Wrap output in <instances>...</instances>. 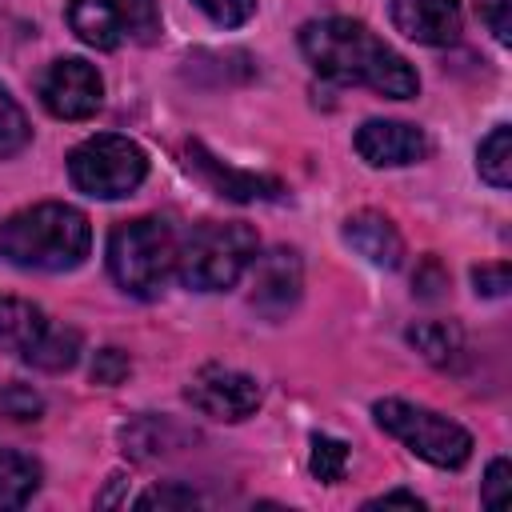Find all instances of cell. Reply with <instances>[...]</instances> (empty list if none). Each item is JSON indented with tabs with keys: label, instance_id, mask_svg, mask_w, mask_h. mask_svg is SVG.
I'll use <instances>...</instances> for the list:
<instances>
[{
	"label": "cell",
	"instance_id": "cell-1",
	"mask_svg": "<svg viewBox=\"0 0 512 512\" xmlns=\"http://www.w3.org/2000/svg\"><path fill=\"white\" fill-rule=\"evenodd\" d=\"M300 52L312 72L336 84H364L388 100H412L420 92L416 68L392 52L368 24L352 16H328L300 28Z\"/></svg>",
	"mask_w": 512,
	"mask_h": 512
},
{
	"label": "cell",
	"instance_id": "cell-2",
	"mask_svg": "<svg viewBox=\"0 0 512 512\" xmlns=\"http://www.w3.org/2000/svg\"><path fill=\"white\" fill-rule=\"evenodd\" d=\"M92 248V228L88 216L72 204L44 200L24 212H16L8 224H0V256L36 268V272H68L84 264Z\"/></svg>",
	"mask_w": 512,
	"mask_h": 512
},
{
	"label": "cell",
	"instance_id": "cell-3",
	"mask_svg": "<svg viewBox=\"0 0 512 512\" xmlns=\"http://www.w3.org/2000/svg\"><path fill=\"white\" fill-rule=\"evenodd\" d=\"M256 232L240 220H204L176 248V276L192 292H224L232 288L256 260Z\"/></svg>",
	"mask_w": 512,
	"mask_h": 512
},
{
	"label": "cell",
	"instance_id": "cell-4",
	"mask_svg": "<svg viewBox=\"0 0 512 512\" xmlns=\"http://www.w3.org/2000/svg\"><path fill=\"white\" fill-rule=\"evenodd\" d=\"M108 272L128 296H140V300L160 296L168 276L176 272L172 228L164 220H156V216L124 220L108 236Z\"/></svg>",
	"mask_w": 512,
	"mask_h": 512
},
{
	"label": "cell",
	"instance_id": "cell-5",
	"mask_svg": "<svg viewBox=\"0 0 512 512\" xmlns=\"http://www.w3.org/2000/svg\"><path fill=\"white\" fill-rule=\"evenodd\" d=\"M372 416L376 424L396 436L412 456L436 464V468H460L468 456H472V432L424 404H412V400H376L372 404Z\"/></svg>",
	"mask_w": 512,
	"mask_h": 512
},
{
	"label": "cell",
	"instance_id": "cell-6",
	"mask_svg": "<svg viewBox=\"0 0 512 512\" xmlns=\"http://www.w3.org/2000/svg\"><path fill=\"white\" fill-rule=\"evenodd\" d=\"M68 176L80 192H88L96 200H120L144 184L148 156L136 140L116 136V132H100V136H88L84 144H76L68 152Z\"/></svg>",
	"mask_w": 512,
	"mask_h": 512
},
{
	"label": "cell",
	"instance_id": "cell-7",
	"mask_svg": "<svg viewBox=\"0 0 512 512\" xmlns=\"http://www.w3.org/2000/svg\"><path fill=\"white\" fill-rule=\"evenodd\" d=\"M40 104L56 116V120H88L96 116V108L104 104V80L96 72V64L80 60V56H64L52 60L36 84Z\"/></svg>",
	"mask_w": 512,
	"mask_h": 512
},
{
	"label": "cell",
	"instance_id": "cell-8",
	"mask_svg": "<svg viewBox=\"0 0 512 512\" xmlns=\"http://www.w3.org/2000/svg\"><path fill=\"white\" fill-rule=\"evenodd\" d=\"M188 404L212 420H244L260 408V384L256 376L240 372V368H228V364H204L200 372H192L188 388H184Z\"/></svg>",
	"mask_w": 512,
	"mask_h": 512
},
{
	"label": "cell",
	"instance_id": "cell-9",
	"mask_svg": "<svg viewBox=\"0 0 512 512\" xmlns=\"http://www.w3.org/2000/svg\"><path fill=\"white\" fill-rule=\"evenodd\" d=\"M356 152L372 168H404L428 156V136L404 120H364L356 128Z\"/></svg>",
	"mask_w": 512,
	"mask_h": 512
},
{
	"label": "cell",
	"instance_id": "cell-10",
	"mask_svg": "<svg viewBox=\"0 0 512 512\" xmlns=\"http://www.w3.org/2000/svg\"><path fill=\"white\" fill-rule=\"evenodd\" d=\"M300 288H304V272L292 248H276L252 260V304L264 316H284L300 300Z\"/></svg>",
	"mask_w": 512,
	"mask_h": 512
},
{
	"label": "cell",
	"instance_id": "cell-11",
	"mask_svg": "<svg viewBox=\"0 0 512 512\" xmlns=\"http://www.w3.org/2000/svg\"><path fill=\"white\" fill-rule=\"evenodd\" d=\"M392 24L416 44H452L464 28L460 0H392Z\"/></svg>",
	"mask_w": 512,
	"mask_h": 512
},
{
	"label": "cell",
	"instance_id": "cell-12",
	"mask_svg": "<svg viewBox=\"0 0 512 512\" xmlns=\"http://www.w3.org/2000/svg\"><path fill=\"white\" fill-rule=\"evenodd\" d=\"M188 156H192V168H196L220 196H228V200H244V204H248V200H276V196H284V184H280V180L256 176V172H236V168L220 164L216 156H208L204 144H192Z\"/></svg>",
	"mask_w": 512,
	"mask_h": 512
},
{
	"label": "cell",
	"instance_id": "cell-13",
	"mask_svg": "<svg viewBox=\"0 0 512 512\" xmlns=\"http://www.w3.org/2000/svg\"><path fill=\"white\" fill-rule=\"evenodd\" d=\"M344 240L376 268H396L404 256V240H400L396 224L380 212H352L344 220Z\"/></svg>",
	"mask_w": 512,
	"mask_h": 512
},
{
	"label": "cell",
	"instance_id": "cell-14",
	"mask_svg": "<svg viewBox=\"0 0 512 512\" xmlns=\"http://www.w3.org/2000/svg\"><path fill=\"white\" fill-rule=\"evenodd\" d=\"M44 332H48L44 308H36L32 300H20V296H0V352L28 356Z\"/></svg>",
	"mask_w": 512,
	"mask_h": 512
},
{
	"label": "cell",
	"instance_id": "cell-15",
	"mask_svg": "<svg viewBox=\"0 0 512 512\" xmlns=\"http://www.w3.org/2000/svg\"><path fill=\"white\" fill-rule=\"evenodd\" d=\"M68 24L88 48H100V52H108L124 40V28H120V16H116L112 0H72L68 4Z\"/></svg>",
	"mask_w": 512,
	"mask_h": 512
},
{
	"label": "cell",
	"instance_id": "cell-16",
	"mask_svg": "<svg viewBox=\"0 0 512 512\" xmlns=\"http://www.w3.org/2000/svg\"><path fill=\"white\" fill-rule=\"evenodd\" d=\"M408 340L424 360H432L440 368H452L464 356V332L452 320H424V324L408 328Z\"/></svg>",
	"mask_w": 512,
	"mask_h": 512
},
{
	"label": "cell",
	"instance_id": "cell-17",
	"mask_svg": "<svg viewBox=\"0 0 512 512\" xmlns=\"http://www.w3.org/2000/svg\"><path fill=\"white\" fill-rule=\"evenodd\" d=\"M40 488V464L16 448H0V508H20Z\"/></svg>",
	"mask_w": 512,
	"mask_h": 512
},
{
	"label": "cell",
	"instance_id": "cell-18",
	"mask_svg": "<svg viewBox=\"0 0 512 512\" xmlns=\"http://www.w3.org/2000/svg\"><path fill=\"white\" fill-rule=\"evenodd\" d=\"M476 168H480V180H488V184L500 188V192L512 184V128H508V124H496V128L480 140Z\"/></svg>",
	"mask_w": 512,
	"mask_h": 512
},
{
	"label": "cell",
	"instance_id": "cell-19",
	"mask_svg": "<svg viewBox=\"0 0 512 512\" xmlns=\"http://www.w3.org/2000/svg\"><path fill=\"white\" fill-rule=\"evenodd\" d=\"M76 352H80V332L76 328H52L48 324V332L40 336V344L24 360L36 364V368H44V372H64V368L76 364Z\"/></svg>",
	"mask_w": 512,
	"mask_h": 512
},
{
	"label": "cell",
	"instance_id": "cell-20",
	"mask_svg": "<svg viewBox=\"0 0 512 512\" xmlns=\"http://www.w3.org/2000/svg\"><path fill=\"white\" fill-rule=\"evenodd\" d=\"M120 28L136 44H152L160 36V4L156 0H112Z\"/></svg>",
	"mask_w": 512,
	"mask_h": 512
},
{
	"label": "cell",
	"instance_id": "cell-21",
	"mask_svg": "<svg viewBox=\"0 0 512 512\" xmlns=\"http://www.w3.org/2000/svg\"><path fill=\"white\" fill-rule=\"evenodd\" d=\"M32 140V124L24 116V108L8 96V88L0 84V160L4 156H16L24 144Z\"/></svg>",
	"mask_w": 512,
	"mask_h": 512
},
{
	"label": "cell",
	"instance_id": "cell-22",
	"mask_svg": "<svg viewBox=\"0 0 512 512\" xmlns=\"http://www.w3.org/2000/svg\"><path fill=\"white\" fill-rule=\"evenodd\" d=\"M308 468H312V476L324 480V484L344 480V468H348V444L336 440V436H312Z\"/></svg>",
	"mask_w": 512,
	"mask_h": 512
},
{
	"label": "cell",
	"instance_id": "cell-23",
	"mask_svg": "<svg viewBox=\"0 0 512 512\" xmlns=\"http://www.w3.org/2000/svg\"><path fill=\"white\" fill-rule=\"evenodd\" d=\"M212 24H220V28H240L244 20H252V12H256V0H192Z\"/></svg>",
	"mask_w": 512,
	"mask_h": 512
},
{
	"label": "cell",
	"instance_id": "cell-24",
	"mask_svg": "<svg viewBox=\"0 0 512 512\" xmlns=\"http://www.w3.org/2000/svg\"><path fill=\"white\" fill-rule=\"evenodd\" d=\"M192 504H200V496L184 484H156L136 500V508H192Z\"/></svg>",
	"mask_w": 512,
	"mask_h": 512
},
{
	"label": "cell",
	"instance_id": "cell-25",
	"mask_svg": "<svg viewBox=\"0 0 512 512\" xmlns=\"http://www.w3.org/2000/svg\"><path fill=\"white\" fill-rule=\"evenodd\" d=\"M132 372V360H128V352H120V348H100L96 352V360H92V380L96 384H120L124 376Z\"/></svg>",
	"mask_w": 512,
	"mask_h": 512
},
{
	"label": "cell",
	"instance_id": "cell-26",
	"mask_svg": "<svg viewBox=\"0 0 512 512\" xmlns=\"http://www.w3.org/2000/svg\"><path fill=\"white\" fill-rule=\"evenodd\" d=\"M0 408H4L8 416H16V420H36V416L44 412V400H40L32 388H24V384H8V388L0 392Z\"/></svg>",
	"mask_w": 512,
	"mask_h": 512
},
{
	"label": "cell",
	"instance_id": "cell-27",
	"mask_svg": "<svg viewBox=\"0 0 512 512\" xmlns=\"http://www.w3.org/2000/svg\"><path fill=\"white\" fill-rule=\"evenodd\" d=\"M480 20L496 36V44L512 40V0H480Z\"/></svg>",
	"mask_w": 512,
	"mask_h": 512
},
{
	"label": "cell",
	"instance_id": "cell-28",
	"mask_svg": "<svg viewBox=\"0 0 512 512\" xmlns=\"http://www.w3.org/2000/svg\"><path fill=\"white\" fill-rule=\"evenodd\" d=\"M508 460H492L488 464V472H484V484H480V500L488 504V508H500L504 500H508Z\"/></svg>",
	"mask_w": 512,
	"mask_h": 512
},
{
	"label": "cell",
	"instance_id": "cell-29",
	"mask_svg": "<svg viewBox=\"0 0 512 512\" xmlns=\"http://www.w3.org/2000/svg\"><path fill=\"white\" fill-rule=\"evenodd\" d=\"M472 284H476V292H484V296H504V292H508V264L500 260V264H480V268H472Z\"/></svg>",
	"mask_w": 512,
	"mask_h": 512
},
{
	"label": "cell",
	"instance_id": "cell-30",
	"mask_svg": "<svg viewBox=\"0 0 512 512\" xmlns=\"http://www.w3.org/2000/svg\"><path fill=\"white\" fill-rule=\"evenodd\" d=\"M444 284H448V280H444L440 264H436V260L428 256V260H424V272H416V292L432 300V296H440V288H444Z\"/></svg>",
	"mask_w": 512,
	"mask_h": 512
},
{
	"label": "cell",
	"instance_id": "cell-31",
	"mask_svg": "<svg viewBox=\"0 0 512 512\" xmlns=\"http://www.w3.org/2000/svg\"><path fill=\"white\" fill-rule=\"evenodd\" d=\"M392 504H404V508H424V500L416 492H384L376 500H368L364 508H392Z\"/></svg>",
	"mask_w": 512,
	"mask_h": 512
}]
</instances>
